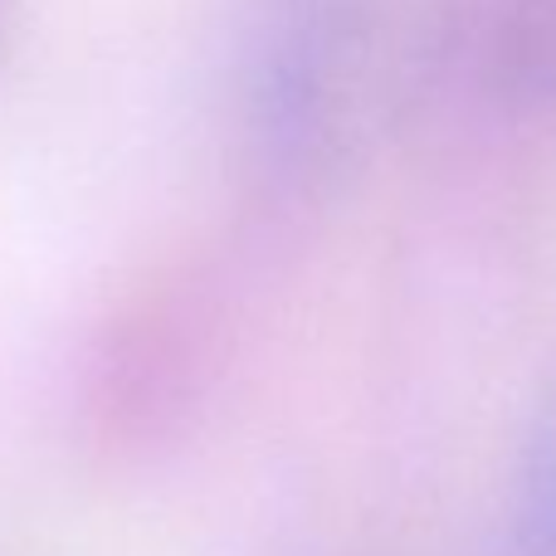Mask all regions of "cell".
I'll return each instance as SVG.
<instances>
[{"mask_svg":"<svg viewBox=\"0 0 556 556\" xmlns=\"http://www.w3.org/2000/svg\"><path fill=\"white\" fill-rule=\"evenodd\" d=\"M483 93L518 113L556 108V0H469L459 5V59Z\"/></svg>","mask_w":556,"mask_h":556,"instance_id":"obj_2","label":"cell"},{"mask_svg":"<svg viewBox=\"0 0 556 556\" xmlns=\"http://www.w3.org/2000/svg\"><path fill=\"white\" fill-rule=\"evenodd\" d=\"M459 59V0H283L254 54V127L307 181L366 166Z\"/></svg>","mask_w":556,"mask_h":556,"instance_id":"obj_1","label":"cell"},{"mask_svg":"<svg viewBox=\"0 0 556 556\" xmlns=\"http://www.w3.org/2000/svg\"><path fill=\"white\" fill-rule=\"evenodd\" d=\"M522 542L532 556H556V391L522 450Z\"/></svg>","mask_w":556,"mask_h":556,"instance_id":"obj_3","label":"cell"}]
</instances>
